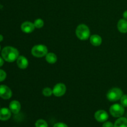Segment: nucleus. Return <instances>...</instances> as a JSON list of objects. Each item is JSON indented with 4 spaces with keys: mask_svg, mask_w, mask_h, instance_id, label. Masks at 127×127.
<instances>
[{
    "mask_svg": "<svg viewBox=\"0 0 127 127\" xmlns=\"http://www.w3.org/2000/svg\"><path fill=\"white\" fill-rule=\"evenodd\" d=\"M32 55L37 58H42L48 53V48L44 45H36L31 50Z\"/></svg>",
    "mask_w": 127,
    "mask_h": 127,
    "instance_id": "3",
    "label": "nucleus"
},
{
    "mask_svg": "<svg viewBox=\"0 0 127 127\" xmlns=\"http://www.w3.org/2000/svg\"><path fill=\"white\" fill-rule=\"evenodd\" d=\"M11 117V111L9 109L3 107L0 109V120L6 121Z\"/></svg>",
    "mask_w": 127,
    "mask_h": 127,
    "instance_id": "10",
    "label": "nucleus"
},
{
    "mask_svg": "<svg viewBox=\"0 0 127 127\" xmlns=\"http://www.w3.org/2000/svg\"><path fill=\"white\" fill-rule=\"evenodd\" d=\"M11 89L6 85H0V97L3 99H9L12 97Z\"/></svg>",
    "mask_w": 127,
    "mask_h": 127,
    "instance_id": "7",
    "label": "nucleus"
},
{
    "mask_svg": "<svg viewBox=\"0 0 127 127\" xmlns=\"http://www.w3.org/2000/svg\"><path fill=\"white\" fill-rule=\"evenodd\" d=\"M102 42V39L99 35L94 34L90 37V42L93 45L97 47L101 45Z\"/></svg>",
    "mask_w": 127,
    "mask_h": 127,
    "instance_id": "14",
    "label": "nucleus"
},
{
    "mask_svg": "<svg viewBox=\"0 0 127 127\" xmlns=\"http://www.w3.org/2000/svg\"><path fill=\"white\" fill-rule=\"evenodd\" d=\"M94 117L95 120L99 122H105L109 119V115L105 110H99L95 113Z\"/></svg>",
    "mask_w": 127,
    "mask_h": 127,
    "instance_id": "8",
    "label": "nucleus"
},
{
    "mask_svg": "<svg viewBox=\"0 0 127 127\" xmlns=\"http://www.w3.org/2000/svg\"><path fill=\"white\" fill-rule=\"evenodd\" d=\"M2 40H3V36L0 34V42H2Z\"/></svg>",
    "mask_w": 127,
    "mask_h": 127,
    "instance_id": "26",
    "label": "nucleus"
},
{
    "mask_svg": "<svg viewBox=\"0 0 127 127\" xmlns=\"http://www.w3.org/2000/svg\"><path fill=\"white\" fill-rule=\"evenodd\" d=\"M42 94L46 97L51 96L52 94H53V90L51 89L50 88H45L42 91Z\"/></svg>",
    "mask_w": 127,
    "mask_h": 127,
    "instance_id": "19",
    "label": "nucleus"
},
{
    "mask_svg": "<svg viewBox=\"0 0 127 127\" xmlns=\"http://www.w3.org/2000/svg\"><path fill=\"white\" fill-rule=\"evenodd\" d=\"M120 103L121 105L124 107H127V95H124L120 98Z\"/></svg>",
    "mask_w": 127,
    "mask_h": 127,
    "instance_id": "20",
    "label": "nucleus"
},
{
    "mask_svg": "<svg viewBox=\"0 0 127 127\" xmlns=\"http://www.w3.org/2000/svg\"><path fill=\"white\" fill-rule=\"evenodd\" d=\"M123 95V92L120 88H114L110 89L107 94V98L111 102H115L120 100Z\"/></svg>",
    "mask_w": 127,
    "mask_h": 127,
    "instance_id": "4",
    "label": "nucleus"
},
{
    "mask_svg": "<svg viewBox=\"0 0 127 127\" xmlns=\"http://www.w3.org/2000/svg\"><path fill=\"white\" fill-rule=\"evenodd\" d=\"M21 104L17 100H12L9 104V109L11 112L14 114H18L21 110Z\"/></svg>",
    "mask_w": 127,
    "mask_h": 127,
    "instance_id": "12",
    "label": "nucleus"
},
{
    "mask_svg": "<svg viewBox=\"0 0 127 127\" xmlns=\"http://www.w3.org/2000/svg\"><path fill=\"white\" fill-rule=\"evenodd\" d=\"M114 127H127V119L125 117H119L115 121Z\"/></svg>",
    "mask_w": 127,
    "mask_h": 127,
    "instance_id": "15",
    "label": "nucleus"
},
{
    "mask_svg": "<svg viewBox=\"0 0 127 127\" xmlns=\"http://www.w3.org/2000/svg\"><path fill=\"white\" fill-rule=\"evenodd\" d=\"M76 34L79 39L81 40H86L90 37V30L86 25L81 24L76 27Z\"/></svg>",
    "mask_w": 127,
    "mask_h": 127,
    "instance_id": "2",
    "label": "nucleus"
},
{
    "mask_svg": "<svg viewBox=\"0 0 127 127\" xmlns=\"http://www.w3.org/2000/svg\"><path fill=\"white\" fill-rule=\"evenodd\" d=\"M123 16H124V18L125 19L127 20V11H125V12H124V14H123Z\"/></svg>",
    "mask_w": 127,
    "mask_h": 127,
    "instance_id": "25",
    "label": "nucleus"
},
{
    "mask_svg": "<svg viewBox=\"0 0 127 127\" xmlns=\"http://www.w3.org/2000/svg\"><path fill=\"white\" fill-rule=\"evenodd\" d=\"M6 76H7V74H6V72L2 69H0V82L4 81L6 78Z\"/></svg>",
    "mask_w": 127,
    "mask_h": 127,
    "instance_id": "21",
    "label": "nucleus"
},
{
    "mask_svg": "<svg viewBox=\"0 0 127 127\" xmlns=\"http://www.w3.org/2000/svg\"><path fill=\"white\" fill-rule=\"evenodd\" d=\"M4 64V59L0 57V67L2 66Z\"/></svg>",
    "mask_w": 127,
    "mask_h": 127,
    "instance_id": "24",
    "label": "nucleus"
},
{
    "mask_svg": "<svg viewBox=\"0 0 127 127\" xmlns=\"http://www.w3.org/2000/svg\"><path fill=\"white\" fill-rule=\"evenodd\" d=\"M17 66L21 69H25L28 67L29 62L24 56H19L17 59Z\"/></svg>",
    "mask_w": 127,
    "mask_h": 127,
    "instance_id": "11",
    "label": "nucleus"
},
{
    "mask_svg": "<svg viewBox=\"0 0 127 127\" xmlns=\"http://www.w3.org/2000/svg\"><path fill=\"white\" fill-rule=\"evenodd\" d=\"M102 127H114V125L111 122H105L102 125Z\"/></svg>",
    "mask_w": 127,
    "mask_h": 127,
    "instance_id": "22",
    "label": "nucleus"
},
{
    "mask_svg": "<svg viewBox=\"0 0 127 127\" xmlns=\"http://www.w3.org/2000/svg\"><path fill=\"white\" fill-rule=\"evenodd\" d=\"M1 55L4 60L9 63H12L17 60L19 56V51L14 47L7 46L3 48L1 52Z\"/></svg>",
    "mask_w": 127,
    "mask_h": 127,
    "instance_id": "1",
    "label": "nucleus"
},
{
    "mask_svg": "<svg viewBox=\"0 0 127 127\" xmlns=\"http://www.w3.org/2000/svg\"><path fill=\"white\" fill-rule=\"evenodd\" d=\"M125 112V109L121 104H115L110 107V113L114 117H121Z\"/></svg>",
    "mask_w": 127,
    "mask_h": 127,
    "instance_id": "5",
    "label": "nucleus"
},
{
    "mask_svg": "<svg viewBox=\"0 0 127 127\" xmlns=\"http://www.w3.org/2000/svg\"><path fill=\"white\" fill-rule=\"evenodd\" d=\"M35 127H48V124L45 120L39 119L35 122Z\"/></svg>",
    "mask_w": 127,
    "mask_h": 127,
    "instance_id": "18",
    "label": "nucleus"
},
{
    "mask_svg": "<svg viewBox=\"0 0 127 127\" xmlns=\"http://www.w3.org/2000/svg\"><path fill=\"white\" fill-rule=\"evenodd\" d=\"M21 30L23 32L26 33H30L34 31L35 27L34 24L29 21H26L21 24Z\"/></svg>",
    "mask_w": 127,
    "mask_h": 127,
    "instance_id": "9",
    "label": "nucleus"
},
{
    "mask_svg": "<svg viewBox=\"0 0 127 127\" xmlns=\"http://www.w3.org/2000/svg\"><path fill=\"white\" fill-rule=\"evenodd\" d=\"M117 29L121 33H125L127 32V20L122 19L117 23Z\"/></svg>",
    "mask_w": 127,
    "mask_h": 127,
    "instance_id": "13",
    "label": "nucleus"
},
{
    "mask_svg": "<svg viewBox=\"0 0 127 127\" xmlns=\"http://www.w3.org/2000/svg\"><path fill=\"white\" fill-rule=\"evenodd\" d=\"M0 50H1V46H0Z\"/></svg>",
    "mask_w": 127,
    "mask_h": 127,
    "instance_id": "27",
    "label": "nucleus"
},
{
    "mask_svg": "<svg viewBox=\"0 0 127 127\" xmlns=\"http://www.w3.org/2000/svg\"><path fill=\"white\" fill-rule=\"evenodd\" d=\"M34 26L35 28L37 29H41L44 26V22L42 19H37L35 21H34Z\"/></svg>",
    "mask_w": 127,
    "mask_h": 127,
    "instance_id": "17",
    "label": "nucleus"
},
{
    "mask_svg": "<svg viewBox=\"0 0 127 127\" xmlns=\"http://www.w3.org/2000/svg\"><path fill=\"white\" fill-rule=\"evenodd\" d=\"M53 127H68L67 126L66 124H64V123L62 122H59V123H57L54 125Z\"/></svg>",
    "mask_w": 127,
    "mask_h": 127,
    "instance_id": "23",
    "label": "nucleus"
},
{
    "mask_svg": "<svg viewBox=\"0 0 127 127\" xmlns=\"http://www.w3.org/2000/svg\"><path fill=\"white\" fill-rule=\"evenodd\" d=\"M46 61L50 64H54L57 61V57L54 53H48L45 56Z\"/></svg>",
    "mask_w": 127,
    "mask_h": 127,
    "instance_id": "16",
    "label": "nucleus"
},
{
    "mask_svg": "<svg viewBox=\"0 0 127 127\" xmlns=\"http://www.w3.org/2000/svg\"><path fill=\"white\" fill-rule=\"evenodd\" d=\"M53 94L56 97H62L66 91V87L63 83H58L53 88Z\"/></svg>",
    "mask_w": 127,
    "mask_h": 127,
    "instance_id": "6",
    "label": "nucleus"
}]
</instances>
